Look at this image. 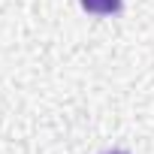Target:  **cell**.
<instances>
[{
	"label": "cell",
	"instance_id": "1",
	"mask_svg": "<svg viewBox=\"0 0 154 154\" xmlns=\"http://www.w3.org/2000/svg\"><path fill=\"white\" fill-rule=\"evenodd\" d=\"M82 9L91 15H115L121 12V0H82Z\"/></svg>",
	"mask_w": 154,
	"mask_h": 154
},
{
	"label": "cell",
	"instance_id": "2",
	"mask_svg": "<svg viewBox=\"0 0 154 154\" xmlns=\"http://www.w3.org/2000/svg\"><path fill=\"white\" fill-rule=\"evenodd\" d=\"M109 154H127V151H109Z\"/></svg>",
	"mask_w": 154,
	"mask_h": 154
}]
</instances>
